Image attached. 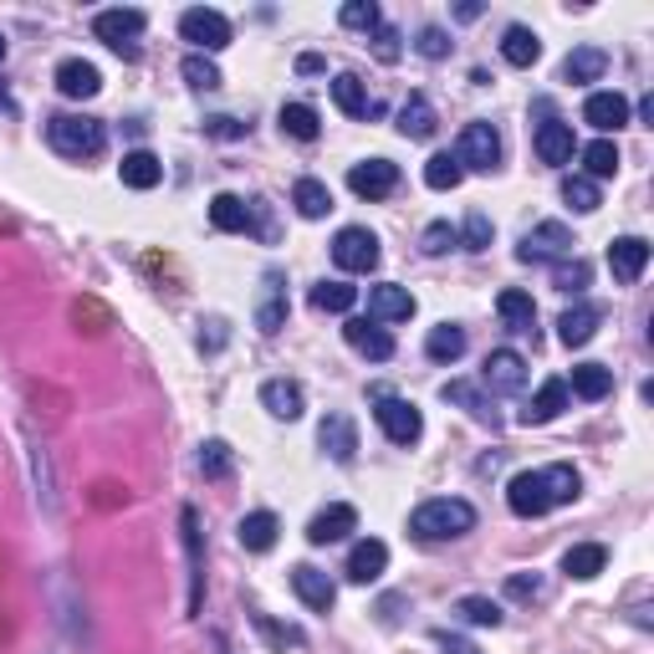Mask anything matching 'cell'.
Segmentation results:
<instances>
[{
    "instance_id": "1",
    "label": "cell",
    "mask_w": 654,
    "mask_h": 654,
    "mask_svg": "<svg viewBox=\"0 0 654 654\" xmlns=\"http://www.w3.org/2000/svg\"><path fill=\"white\" fill-rule=\"evenodd\" d=\"M578 491H583V481H578L572 466L521 470V476H511V486H506V506H511L517 517H547L553 506H568Z\"/></svg>"
},
{
    "instance_id": "2",
    "label": "cell",
    "mask_w": 654,
    "mask_h": 654,
    "mask_svg": "<svg viewBox=\"0 0 654 654\" xmlns=\"http://www.w3.org/2000/svg\"><path fill=\"white\" fill-rule=\"evenodd\" d=\"M476 527V506L460 502V496H435V502L415 506L409 517V532L420 542H451V538H466Z\"/></svg>"
},
{
    "instance_id": "3",
    "label": "cell",
    "mask_w": 654,
    "mask_h": 654,
    "mask_svg": "<svg viewBox=\"0 0 654 654\" xmlns=\"http://www.w3.org/2000/svg\"><path fill=\"white\" fill-rule=\"evenodd\" d=\"M47 138L62 159H92V153H102V144H108V128L87 113H57L47 123Z\"/></svg>"
},
{
    "instance_id": "4",
    "label": "cell",
    "mask_w": 654,
    "mask_h": 654,
    "mask_svg": "<svg viewBox=\"0 0 654 654\" xmlns=\"http://www.w3.org/2000/svg\"><path fill=\"white\" fill-rule=\"evenodd\" d=\"M144 26H149V16H144L138 5H118V11H98V16H92L98 41H108L123 62H134L138 57V36H144Z\"/></svg>"
},
{
    "instance_id": "5",
    "label": "cell",
    "mask_w": 654,
    "mask_h": 654,
    "mask_svg": "<svg viewBox=\"0 0 654 654\" xmlns=\"http://www.w3.org/2000/svg\"><path fill=\"white\" fill-rule=\"evenodd\" d=\"M572 256V231L563 225V220H542L538 231L521 235L517 246V261H527V267H542V261H568Z\"/></svg>"
},
{
    "instance_id": "6",
    "label": "cell",
    "mask_w": 654,
    "mask_h": 654,
    "mask_svg": "<svg viewBox=\"0 0 654 654\" xmlns=\"http://www.w3.org/2000/svg\"><path fill=\"white\" fill-rule=\"evenodd\" d=\"M180 36H185L189 47L205 57V51L231 47V21L220 16V11H210V5H195V11H185V16H180Z\"/></svg>"
},
{
    "instance_id": "7",
    "label": "cell",
    "mask_w": 654,
    "mask_h": 654,
    "mask_svg": "<svg viewBox=\"0 0 654 654\" xmlns=\"http://www.w3.org/2000/svg\"><path fill=\"white\" fill-rule=\"evenodd\" d=\"M455 159L460 169H496L502 164V134L491 128V123H466L460 128V144H455Z\"/></svg>"
},
{
    "instance_id": "8",
    "label": "cell",
    "mask_w": 654,
    "mask_h": 654,
    "mask_svg": "<svg viewBox=\"0 0 654 654\" xmlns=\"http://www.w3.org/2000/svg\"><path fill=\"white\" fill-rule=\"evenodd\" d=\"M373 420H379V430H384V435L394 440V445H415V440L424 435L420 409H415L409 399H394V394H384V399H379Z\"/></svg>"
},
{
    "instance_id": "9",
    "label": "cell",
    "mask_w": 654,
    "mask_h": 654,
    "mask_svg": "<svg viewBox=\"0 0 654 654\" xmlns=\"http://www.w3.org/2000/svg\"><path fill=\"white\" fill-rule=\"evenodd\" d=\"M333 261L343 271H373L379 267V235L363 225H343L333 240Z\"/></svg>"
},
{
    "instance_id": "10",
    "label": "cell",
    "mask_w": 654,
    "mask_h": 654,
    "mask_svg": "<svg viewBox=\"0 0 654 654\" xmlns=\"http://www.w3.org/2000/svg\"><path fill=\"white\" fill-rule=\"evenodd\" d=\"M348 189L358 200H384L399 189V164H388V159H363V164L348 169Z\"/></svg>"
},
{
    "instance_id": "11",
    "label": "cell",
    "mask_w": 654,
    "mask_h": 654,
    "mask_svg": "<svg viewBox=\"0 0 654 654\" xmlns=\"http://www.w3.org/2000/svg\"><path fill=\"white\" fill-rule=\"evenodd\" d=\"M481 388H491V394H521V388H527V363H521V353H511V348L491 353L486 369H481Z\"/></svg>"
},
{
    "instance_id": "12",
    "label": "cell",
    "mask_w": 654,
    "mask_h": 654,
    "mask_svg": "<svg viewBox=\"0 0 654 654\" xmlns=\"http://www.w3.org/2000/svg\"><path fill=\"white\" fill-rule=\"evenodd\" d=\"M292 588H297V599H303L312 614H333L337 588H333V578H328L322 568H312V563H297V568H292Z\"/></svg>"
},
{
    "instance_id": "13",
    "label": "cell",
    "mask_w": 654,
    "mask_h": 654,
    "mask_svg": "<svg viewBox=\"0 0 654 654\" xmlns=\"http://www.w3.org/2000/svg\"><path fill=\"white\" fill-rule=\"evenodd\" d=\"M343 337H348V348H358L363 358H373V363H388V358H394V337L384 333V322L348 318L343 322Z\"/></svg>"
},
{
    "instance_id": "14",
    "label": "cell",
    "mask_w": 654,
    "mask_h": 654,
    "mask_svg": "<svg viewBox=\"0 0 654 654\" xmlns=\"http://www.w3.org/2000/svg\"><path fill=\"white\" fill-rule=\"evenodd\" d=\"M348 532H358V511H353L348 502L328 506V511H318V517L307 521V542L312 547H328V542H343Z\"/></svg>"
},
{
    "instance_id": "15",
    "label": "cell",
    "mask_w": 654,
    "mask_h": 654,
    "mask_svg": "<svg viewBox=\"0 0 654 654\" xmlns=\"http://www.w3.org/2000/svg\"><path fill=\"white\" fill-rule=\"evenodd\" d=\"M180 527H185V553H189V614H200V599H205V547H200V517L195 506L180 511Z\"/></svg>"
},
{
    "instance_id": "16",
    "label": "cell",
    "mask_w": 654,
    "mask_h": 654,
    "mask_svg": "<svg viewBox=\"0 0 654 654\" xmlns=\"http://www.w3.org/2000/svg\"><path fill=\"white\" fill-rule=\"evenodd\" d=\"M608 267H614V282H639L644 267H650V240H639V235H619L614 246H608Z\"/></svg>"
},
{
    "instance_id": "17",
    "label": "cell",
    "mask_w": 654,
    "mask_h": 654,
    "mask_svg": "<svg viewBox=\"0 0 654 654\" xmlns=\"http://www.w3.org/2000/svg\"><path fill=\"white\" fill-rule=\"evenodd\" d=\"M369 318L373 322H409L415 318V297H409L399 282L369 286Z\"/></svg>"
},
{
    "instance_id": "18",
    "label": "cell",
    "mask_w": 654,
    "mask_h": 654,
    "mask_svg": "<svg viewBox=\"0 0 654 654\" xmlns=\"http://www.w3.org/2000/svg\"><path fill=\"white\" fill-rule=\"evenodd\" d=\"M318 445L333 455L337 466H348L353 455H358V424H353L348 415H328V420L318 424Z\"/></svg>"
},
{
    "instance_id": "19",
    "label": "cell",
    "mask_w": 654,
    "mask_h": 654,
    "mask_svg": "<svg viewBox=\"0 0 654 654\" xmlns=\"http://www.w3.org/2000/svg\"><path fill=\"white\" fill-rule=\"evenodd\" d=\"M583 123H593L599 134H619L624 123H629V98L624 92H593L583 102Z\"/></svg>"
},
{
    "instance_id": "20",
    "label": "cell",
    "mask_w": 654,
    "mask_h": 654,
    "mask_svg": "<svg viewBox=\"0 0 654 654\" xmlns=\"http://www.w3.org/2000/svg\"><path fill=\"white\" fill-rule=\"evenodd\" d=\"M384 568H388V547L379 538H363L348 553V568H343V572H348V583H379Z\"/></svg>"
},
{
    "instance_id": "21",
    "label": "cell",
    "mask_w": 654,
    "mask_h": 654,
    "mask_svg": "<svg viewBox=\"0 0 654 654\" xmlns=\"http://www.w3.org/2000/svg\"><path fill=\"white\" fill-rule=\"evenodd\" d=\"M98 87H102L98 67H92V62H83V57H72V62H62V67H57V92H62V98L87 102V98H98Z\"/></svg>"
},
{
    "instance_id": "22",
    "label": "cell",
    "mask_w": 654,
    "mask_h": 654,
    "mask_svg": "<svg viewBox=\"0 0 654 654\" xmlns=\"http://www.w3.org/2000/svg\"><path fill=\"white\" fill-rule=\"evenodd\" d=\"M568 409V379H547V384L532 394V404L521 409V424H547Z\"/></svg>"
},
{
    "instance_id": "23",
    "label": "cell",
    "mask_w": 654,
    "mask_h": 654,
    "mask_svg": "<svg viewBox=\"0 0 654 654\" xmlns=\"http://www.w3.org/2000/svg\"><path fill=\"white\" fill-rule=\"evenodd\" d=\"M440 399H445V404H460V409H466L476 424H491V430H496V409H491V399L481 394V384H466V379H455V384L440 388Z\"/></svg>"
},
{
    "instance_id": "24",
    "label": "cell",
    "mask_w": 654,
    "mask_h": 654,
    "mask_svg": "<svg viewBox=\"0 0 654 654\" xmlns=\"http://www.w3.org/2000/svg\"><path fill=\"white\" fill-rule=\"evenodd\" d=\"M599 322H604V312L593 303H578V307H568L563 318H557V337L568 343V348H583L588 337L599 333Z\"/></svg>"
},
{
    "instance_id": "25",
    "label": "cell",
    "mask_w": 654,
    "mask_h": 654,
    "mask_svg": "<svg viewBox=\"0 0 654 654\" xmlns=\"http://www.w3.org/2000/svg\"><path fill=\"white\" fill-rule=\"evenodd\" d=\"M572 153H578L572 123H542L538 128V159L542 164H572Z\"/></svg>"
},
{
    "instance_id": "26",
    "label": "cell",
    "mask_w": 654,
    "mask_h": 654,
    "mask_svg": "<svg viewBox=\"0 0 654 654\" xmlns=\"http://www.w3.org/2000/svg\"><path fill=\"white\" fill-rule=\"evenodd\" d=\"M251 220H256V205H246L240 195H215L210 200V225L225 235H240V231H251Z\"/></svg>"
},
{
    "instance_id": "27",
    "label": "cell",
    "mask_w": 654,
    "mask_h": 654,
    "mask_svg": "<svg viewBox=\"0 0 654 654\" xmlns=\"http://www.w3.org/2000/svg\"><path fill=\"white\" fill-rule=\"evenodd\" d=\"M118 180H123L128 189H153L159 180H164V164H159L149 149H134V153H123V164H118Z\"/></svg>"
},
{
    "instance_id": "28",
    "label": "cell",
    "mask_w": 654,
    "mask_h": 654,
    "mask_svg": "<svg viewBox=\"0 0 654 654\" xmlns=\"http://www.w3.org/2000/svg\"><path fill=\"white\" fill-rule=\"evenodd\" d=\"M276 532H282V521L271 517V511H251V517L235 527V538H240L246 553H271V547H276Z\"/></svg>"
},
{
    "instance_id": "29",
    "label": "cell",
    "mask_w": 654,
    "mask_h": 654,
    "mask_svg": "<svg viewBox=\"0 0 654 654\" xmlns=\"http://www.w3.org/2000/svg\"><path fill=\"white\" fill-rule=\"evenodd\" d=\"M496 312H502V322L511 333H532V328H538V307H532V297L517 292V286H506L502 297H496Z\"/></svg>"
},
{
    "instance_id": "30",
    "label": "cell",
    "mask_w": 654,
    "mask_h": 654,
    "mask_svg": "<svg viewBox=\"0 0 654 654\" xmlns=\"http://www.w3.org/2000/svg\"><path fill=\"white\" fill-rule=\"evenodd\" d=\"M261 404H267L276 420H303V388L292 384V379H271V384H261Z\"/></svg>"
},
{
    "instance_id": "31",
    "label": "cell",
    "mask_w": 654,
    "mask_h": 654,
    "mask_svg": "<svg viewBox=\"0 0 654 654\" xmlns=\"http://www.w3.org/2000/svg\"><path fill=\"white\" fill-rule=\"evenodd\" d=\"M568 394H578V399H608V394H614V369H604V363H578Z\"/></svg>"
},
{
    "instance_id": "32",
    "label": "cell",
    "mask_w": 654,
    "mask_h": 654,
    "mask_svg": "<svg viewBox=\"0 0 654 654\" xmlns=\"http://www.w3.org/2000/svg\"><path fill=\"white\" fill-rule=\"evenodd\" d=\"M399 134L404 138H430L435 134V108L424 92H409V102L399 108Z\"/></svg>"
},
{
    "instance_id": "33",
    "label": "cell",
    "mask_w": 654,
    "mask_h": 654,
    "mask_svg": "<svg viewBox=\"0 0 654 654\" xmlns=\"http://www.w3.org/2000/svg\"><path fill=\"white\" fill-rule=\"evenodd\" d=\"M608 67V57L599 47H578L568 51V62H563V83H599Z\"/></svg>"
},
{
    "instance_id": "34",
    "label": "cell",
    "mask_w": 654,
    "mask_h": 654,
    "mask_svg": "<svg viewBox=\"0 0 654 654\" xmlns=\"http://www.w3.org/2000/svg\"><path fill=\"white\" fill-rule=\"evenodd\" d=\"M604 563H608V553L599 547V542H578V547L563 553V572H568V578H583V583H588V578H599Z\"/></svg>"
},
{
    "instance_id": "35",
    "label": "cell",
    "mask_w": 654,
    "mask_h": 654,
    "mask_svg": "<svg viewBox=\"0 0 654 654\" xmlns=\"http://www.w3.org/2000/svg\"><path fill=\"white\" fill-rule=\"evenodd\" d=\"M502 57L511 62V67H532V62L542 57L538 32H527V26H506V36H502Z\"/></svg>"
},
{
    "instance_id": "36",
    "label": "cell",
    "mask_w": 654,
    "mask_h": 654,
    "mask_svg": "<svg viewBox=\"0 0 654 654\" xmlns=\"http://www.w3.org/2000/svg\"><path fill=\"white\" fill-rule=\"evenodd\" d=\"M424 353H430L435 363H455V358L466 353V328H455V322H440V328H430V337H424Z\"/></svg>"
},
{
    "instance_id": "37",
    "label": "cell",
    "mask_w": 654,
    "mask_h": 654,
    "mask_svg": "<svg viewBox=\"0 0 654 654\" xmlns=\"http://www.w3.org/2000/svg\"><path fill=\"white\" fill-rule=\"evenodd\" d=\"M282 322H286V292H282V276L271 271L267 297H261V307H256V328H261V333H282Z\"/></svg>"
},
{
    "instance_id": "38",
    "label": "cell",
    "mask_w": 654,
    "mask_h": 654,
    "mask_svg": "<svg viewBox=\"0 0 654 654\" xmlns=\"http://www.w3.org/2000/svg\"><path fill=\"white\" fill-rule=\"evenodd\" d=\"M292 205H297V215L322 220L328 210H333V189L322 185V180H297V189H292Z\"/></svg>"
},
{
    "instance_id": "39",
    "label": "cell",
    "mask_w": 654,
    "mask_h": 654,
    "mask_svg": "<svg viewBox=\"0 0 654 654\" xmlns=\"http://www.w3.org/2000/svg\"><path fill=\"white\" fill-rule=\"evenodd\" d=\"M583 169H588L593 185H599V180H614V174H619V149H614V138H593L583 149Z\"/></svg>"
},
{
    "instance_id": "40",
    "label": "cell",
    "mask_w": 654,
    "mask_h": 654,
    "mask_svg": "<svg viewBox=\"0 0 654 654\" xmlns=\"http://www.w3.org/2000/svg\"><path fill=\"white\" fill-rule=\"evenodd\" d=\"M282 134H292V138H303V144H312V138L322 134L318 108H307V102H286V108H282Z\"/></svg>"
},
{
    "instance_id": "41",
    "label": "cell",
    "mask_w": 654,
    "mask_h": 654,
    "mask_svg": "<svg viewBox=\"0 0 654 654\" xmlns=\"http://www.w3.org/2000/svg\"><path fill=\"white\" fill-rule=\"evenodd\" d=\"M333 102L343 108L348 118H363V113H373L369 108V92H363V83L353 77V72H343V77H333Z\"/></svg>"
},
{
    "instance_id": "42",
    "label": "cell",
    "mask_w": 654,
    "mask_h": 654,
    "mask_svg": "<svg viewBox=\"0 0 654 654\" xmlns=\"http://www.w3.org/2000/svg\"><path fill=\"white\" fill-rule=\"evenodd\" d=\"M353 303H358V286H348V282L312 286V307H318V312H353Z\"/></svg>"
},
{
    "instance_id": "43",
    "label": "cell",
    "mask_w": 654,
    "mask_h": 654,
    "mask_svg": "<svg viewBox=\"0 0 654 654\" xmlns=\"http://www.w3.org/2000/svg\"><path fill=\"white\" fill-rule=\"evenodd\" d=\"M455 614L466 624H476V629H496V624H502V604H496V599H481V593H466V599L455 604Z\"/></svg>"
},
{
    "instance_id": "44",
    "label": "cell",
    "mask_w": 654,
    "mask_h": 654,
    "mask_svg": "<svg viewBox=\"0 0 654 654\" xmlns=\"http://www.w3.org/2000/svg\"><path fill=\"white\" fill-rule=\"evenodd\" d=\"M563 200H568L578 215H593V210L604 205L599 200V185H593L588 174H568V180H563Z\"/></svg>"
},
{
    "instance_id": "45",
    "label": "cell",
    "mask_w": 654,
    "mask_h": 654,
    "mask_svg": "<svg viewBox=\"0 0 654 654\" xmlns=\"http://www.w3.org/2000/svg\"><path fill=\"white\" fill-rule=\"evenodd\" d=\"M460 180H466V169H460L455 153H435V159L424 164V185H430V189H455Z\"/></svg>"
},
{
    "instance_id": "46",
    "label": "cell",
    "mask_w": 654,
    "mask_h": 654,
    "mask_svg": "<svg viewBox=\"0 0 654 654\" xmlns=\"http://www.w3.org/2000/svg\"><path fill=\"white\" fill-rule=\"evenodd\" d=\"M185 83L195 87V92H215L225 77H220V67L210 62V57H200V51H189L185 57Z\"/></svg>"
},
{
    "instance_id": "47",
    "label": "cell",
    "mask_w": 654,
    "mask_h": 654,
    "mask_svg": "<svg viewBox=\"0 0 654 654\" xmlns=\"http://www.w3.org/2000/svg\"><path fill=\"white\" fill-rule=\"evenodd\" d=\"M231 445L225 440H205L200 445V470H205V481H225L231 476Z\"/></svg>"
},
{
    "instance_id": "48",
    "label": "cell",
    "mask_w": 654,
    "mask_h": 654,
    "mask_svg": "<svg viewBox=\"0 0 654 654\" xmlns=\"http://www.w3.org/2000/svg\"><path fill=\"white\" fill-rule=\"evenodd\" d=\"M455 235H460V246H466V251H486L491 235H496V231H491V215H486V210H470L466 225H460Z\"/></svg>"
},
{
    "instance_id": "49",
    "label": "cell",
    "mask_w": 654,
    "mask_h": 654,
    "mask_svg": "<svg viewBox=\"0 0 654 654\" xmlns=\"http://www.w3.org/2000/svg\"><path fill=\"white\" fill-rule=\"evenodd\" d=\"M251 619H256V629L276 644V650H303V644H307L297 624H276V619H267V614H251Z\"/></svg>"
},
{
    "instance_id": "50",
    "label": "cell",
    "mask_w": 654,
    "mask_h": 654,
    "mask_svg": "<svg viewBox=\"0 0 654 654\" xmlns=\"http://www.w3.org/2000/svg\"><path fill=\"white\" fill-rule=\"evenodd\" d=\"M337 21H343L348 32H373L384 16H379V5H373V0H348V5L337 11Z\"/></svg>"
},
{
    "instance_id": "51",
    "label": "cell",
    "mask_w": 654,
    "mask_h": 654,
    "mask_svg": "<svg viewBox=\"0 0 654 654\" xmlns=\"http://www.w3.org/2000/svg\"><path fill=\"white\" fill-rule=\"evenodd\" d=\"M588 282H593V267H588V261H578V256H572V261H557V276H553L557 292H583Z\"/></svg>"
},
{
    "instance_id": "52",
    "label": "cell",
    "mask_w": 654,
    "mask_h": 654,
    "mask_svg": "<svg viewBox=\"0 0 654 654\" xmlns=\"http://www.w3.org/2000/svg\"><path fill=\"white\" fill-rule=\"evenodd\" d=\"M72 318H77V328H87V333H102V328H113V312H108L98 297H83V303L72 307Z\"/></svg>"
},
{
    "instance_id": "53",
    "label": "cell",
    "mask_w": 654,
    "mask_h": 654,
    "mask_svg": "<svg viewBox=\"0 0 654 654\" xmlns=\"http://www.w3.org/2000/svg\"><path fill=\"white\" fill-rule=\"evenodd\" d=\"M451 246H460V235H455L451 225H445V220H435V225H430V231L420 235V251H424V256H445Z\"/></svg>"
},
{
    "instance_id": "54",
    "label": "cell",
    "mask_w": 654,
    "mask_h": 654,
    "mask_svg": "<svg viewBox=\"0 0 654 654\" xmlns=\"http://www.w3.org/2000/svg\"><path fill=\"white\" fill-rule=\"evenodd\" d=\"M399 32H394V26H384V21H379V26H373V57H379V62H399Z\"/></svg>"
},
{
    "instance_id": "55",
    "label": "cell",
    "mask_w": 654,
    "mask_h": 654,
    "mask_svg": "<svg viewBox=\"0 0 654 654\" xmlns=\"http://www.w3.org/2000/svg\"><path fill=\"white\" fill-rule=\"evenodd\" d=\"M415 47H420V57H430V62H440V57H451V36L440 32V26H424V32H420V41H415Z\"/></svg>"
},
{
    "instance_id": "56",
    "label": "cell",
    "mask_w": 654,
    "mask_h": 654,
    "mask_svg": "<svg viewBox=\"0 0 654 654\" xmlns=\"http://www.w3.org/2000/svg\"><path fill=\"white\" fill-rule=\"evenodd\" d=\"M506 593H511V599H542V578L538 572H511V578H506Z\"/></svg>"
},
{
    "instance_id": "57",
    "label": "cell",
    "mask_w": 654,
    "mask_h": 654,
    "mask_svg": "<svg viewBox=\"0 0 654 654\" xmlns=\"http://www.w3.org/2000/svg\"><path fill=\"white\" fill-rule=\"evenodd\" d=\"M36 486H41V506H57V496H51V466H47V451H36Z\"/></svg>"
},
{
    "instance_id": "58",
    "label": "cell",
    "mask_w": 654,
    "mask_h": 654,
    "mask_svg": "<svg viewBox=\"0 0 654 654\" xmlns=\"http://www.w3.org/2000/svg\"><path fill=\"white\" fill-rule=\"evenodd\" d=\"M205 128H210V134H215V138H240V134H246V128H240L235 118H210Z\"/></svg>"
},
{
    "instance_id": "59",
    "label": "cell",
    "mask_w": 654,
    "mask_h": 654,
    "mask_svg": "<svg viewBox=\"0 0 654 654\" xmlns=\"http://www.w3.org/2000/svg\"><path fill=\"white\" fill-rule=\"evenodd\" d=\"M440 650H445V654H481L470 639H455V634H440Z\"/></svg>"
},
{
    "instance_id": "60",
    "label": "cell",
    "mask_w": 654,
    "mask_h": 654,
    "mask_svg": "<svg viewBox=\"0 0 654 654\" xmlns=\"http://www.w3.org/2000/svg\"><path fill=\"white\" fill-rule=\"evenodd\" d=\"M92 502H98V506H118V502H123V491H118L113 481H102V486H98V496H92Z\"/></svg>"
},
{
    "instance_id": "61",
    "label": "cell",
    "mask_w": 654,
    "mask_h": 654,
    "mask_svg": "<svg viewBox=\"0 0 654 654\" xmlns=\"http://www.w3.org/2000/svg\"><path fill=\"white\" fill-rule=\"evenodd\" d=\"M328 67V62H322L318 51H307V57H297V72H303V77H312V72H322Z\"/></svg>"
},
{
    "instance_id": "62",
    "label": "cell",
    "mask_w": 654,
    "mask_h": 654,
    "mask_svg": "<svg viewBox=\"0 0 654 654\" xmlns=\"http://www.w3.org/2000/svg\"><path fill=\"white\" fill-rule=\"evenodd\" d=\"M0 62H5V36H0Z\"/></svg>"
},
{
    "instance_id": "63",
    "label": "cell",
    "mask_w": 654,
    "mask_h": 654,
    "mask_svg": "<svg viewBox=\"0 0 654 654\" xmlns=\"http://www.w3.org/2000/svg\"><path fill=\"white\" fill-rule=\"evenodd\" d=\"M0 108H5V87H0Z\"/></svg>"
}]
</instances>
